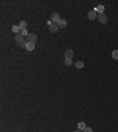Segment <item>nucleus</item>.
<instances>
[{"mask_svg": "<svg viewBox=\"0 0 118 132\" xmlns=\"http://www.w3.org/2000/svg\"><path fill=\"white\" fill-rule=\"evenodd\" d=\"M12 32H13V33H17V34H19V33H20V28H19V26H17V25H13V26H12Z\"/></svg>", "mask_w": 118, "mask_h": 132, "instance_id": "9b49d317", "label": "nucleus"}, {"mask_svg": "<svg viewBox=\"0 0 118 132\" xmlns=\"http://www.w3.org/2000/svg\"><path fill=\"white\" fill-rule=\"evenodd\" d=\"M112 58L113 59H118V50L112 51Z\"/></svg>", "mask_w": 118, "mask_h": 132, "instance_id": "2eb2a0df", "label": "nucleus"}, {"mask_svg": "<svg viewBox=\"0 0 118 132\" xmlns=\"http://www.w3.org/2000/svg\"><path fill=\"white\" fill-rule=\"evenodd\" d=\"M73 50H66L65 51V54H64V57H65V59H72L73 58Z\"/></svg>", "mask_w": 118, "mask_h": 132, "instance_id": "39448f33", "label": "nucleus"}, {"mask_svg": "<svg viewBox=\"0 0 118 132\" xmlns=\"http://www.w3.org/2000/svg\"><path fill=\"white\" fill-rule=\"evenodd\" d=\"M74 66H76L77 68H83V67H84V63L79 60V61H77V63L74 64Z\"/></svg>", "mask_w": 118, "mask_h": 132, "instance_id": "ddd939ff", "label": "nucleus"}, {"mask_svg": "<svg viewBox=\"0 0 118 132\" xmlns=\"http://www.w3.org/2000/svg\"><path fill=\"white\" fill-rule=\"evenodd\" d=\"M94 11L97 12V13H99V14H104V11H105V7L103 6V5H98L96 8H94Z\"/></svg>", "mask_w": 118, "mask_h": 132, "instance_id": "6e6552de", "label": "nucleus"}, {"mask_svg": "<svg viewBox=\"0 0 118 132\" xmlns=\"http://www.w3.org/2000/svg\"><path fill=\"white\" fill-rule=\"evenodd\" d=\"M64 63L66 66H71L72 65V59H64Z\"/></svg>", "mask_w": 118, "mask_h": 132, "instance_id": "4468645a", "label": "nucleus"}, {"mask_svg": "<svg viewBox=\"0 0 118 132\" xmlns=\"http://www.w3.org/2000/svg\"><path fill=\"white\" fill-rule=\"evenodd\" d=\"M85 127H86V126H85V123H83V121H80V123L78 124V128H79V130H84Z\"/></svg>", "mask_w": 118, "mask_h": 132, "instance_id": "dca6fc26", "label": "nucleus"}, {"mask_svg": "<svg viewBox=\"0 0 118 132\" xmlns=\"http://www.w3.org/2000/svg\"><path fill=\"white\" fill-rule=\"evenodd\" d=\"M26 50H27V51H33V50H34V44H33V43H27Z\"/></svg>", "mask_w": 118, "mask_h": 132, "instance_id": "f8f14e48", "label": "nucleus"}, {"mask_svg": "<svg viewBox=\"0 0 118 132\" xmlns=\"http://www.w3.org/2000/svg\"><path fill=\"white\" fill-rule=\"evenodd\" d=\"M25 40H26L27 43H33V44H36V41H37V36H36L34 33H28V36L25 38Z\"/></svg>", "mask_w": 118, "mask_h": 132, "instance_id": "f03ea898", "label": "nucleus"}, {"mask_svg": "<svg viewBox=\"0 0 118 132\" xmlns=\"http://www.w3.org/2000/svg\"><path fill=\"white\" fill-rule=\"evenodd\" d=\"M51 20H52L54 24H58V21L60 20V16H59V13H58V12H53V13L51 14Z\"/></svg>", "mask_w": 118, "mask_h": 132, "instance_id": "7ed1b4c3", "label": "nucleus"}, {"mask_svg": "<svg viewBox=\"0 0 118 132\" xmlns=\"http://www.w3.org/2000/svg\"><path fill=\"white\" fill-rule=\"evenodd\" d=\"M66 25H67V21H66L65 19H60V20L58 21V26H59V28H64V27H66Z\"/></svg>", "mask_w": 118, "mask_h": 132, "instance_id": "1a4fd4ad", "label": "nucleus"}, {"mask_svg": "<svg viewBox=\"0 0 118 132\" xmlns=\"http://www.w3.org/2000/svg\"><path fill=\"white\" fill-rule=\"evenodd\" d=\"M52 24H53V21H52L51 19H50V20H47V26H49V27H50V26H51Z\"/></svg>", "mask_w": 118, "mask_h": 132, "instance_id": "a211bd4d", "label": "nucleus"}, {"mask_svg": "<svg viewBox=\"0 0 118 132\" xmlns=\"http://www.w3.org/2000/svg\"><path fill=\"white\" fill-rule=\"evenodd\" d=\"M83 132H93V131H92L91 127H85V128L83 130Z\"/></svg>", "mask_w": 118, "mask_h": 132, "instance_id": "f3484780", "label": "nucleus"}, {"mask_svg": "<svg viewBox=\"0 0 118 132\" xmlns=\"http://www.w3.org/2000/svg\"><path fill=\"white\" fill-rule=\"evenodd\" d=\"M73 132H83V130H79V128H78V130H76V131H73Z\"/></svg>", "mask_w": 118, "mask_h": 132, "instance_id": "6ab92c4d", "label": "nucleus"}, {"mask_svg": "<svg viewBox=\"0 0 118 132\" xmlns=\"http://www.w3.org/2000/svg\"><path fill=\"white\" fill-rule=\"evenodd\" d=\"M19 28H20V31H23V30H26V26H27V23L25 21V20H21L20 23H19Z\"/></svg>", "mask_w": 118, "mask_h": 132, "instance_id": "9d476101", "label": "nucleus"}, {"mask_svg": "<svg viewBox=\"0 0 118 132\" xmlns=\"http://www.w3.org/2000/svg\"><path fill=\"white\" fill-rule=\"evenodd\" d=\"M49 30H50L51 33H57L58 30H59V26H58V24H54V23H53V24L49 27Z\"/></svg>", "mask_w": 118, "mask_h": 132, "instance_id": "20e7f679", "label": "nucleus"}, {"mask_svg": "<svg viewBox=\"0 0 118 132\" xmlns=\"http://www.w3.org/2000/svg\"><path fill=\"white\" fill-rule=\"evenodd\" d=\"M16 41H17V44H18L21 48H26V46H27V41L25 40V37H24V36H21L20 33H19V34H17Z\"/></svg>", "mask_w": 118, "mask_h": 132, "instance_id": "f257e3e1", "label": "nucleus"}, {"mask_svg": "<svg viewBox=\"0 0 118 132\" xmlns=\"http://www.w3.org/2000/svg\"><path fill=\"white\" fill-rule=\"evenodd\" d=\"M87 18L90 19V20H94V19H97V12L93 10V11H90L89 13H87Z\"/></svg>", "mask_w": 118, "mask_h": 132, "instance_id": "423d86ee", "label": "nucleus"}, {"mask_svg": "<svg viewBox=\"0 0 118 132\" xmlns=\"http://www.w3.org/2000/svg\"><path fill=\"white\" fill-rule=\"evenodd\" d=\"M98 20H99L100 24H106L107 23V17L105 14H99L98 16Z\"/></svg>", "mask_w": 118, "mask_h": 132, "instance_id": "0eeeda50", "label": "nucleus"}]
</instances>
